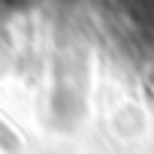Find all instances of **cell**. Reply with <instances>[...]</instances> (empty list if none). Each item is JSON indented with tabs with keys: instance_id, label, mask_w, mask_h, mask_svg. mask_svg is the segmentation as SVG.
<instances>
[{
	"instance_id": "1",
	"label": "cell",
	"mask_w": 154,
	"mask_h": 154,
	"mask_svg": "<svg viewBox=\"0 0 154 154\" xmlns=\"http://www.w3.org/2000/svg\"><path fill=\"white\" fill-rule=\"evenodd\" d=\"M0 148H3V151H18V136L12 133V127L3 121V118H0Z\"/></svg>"
}]
</instances>
